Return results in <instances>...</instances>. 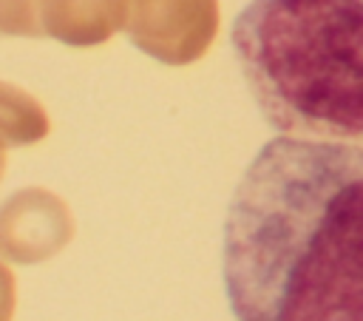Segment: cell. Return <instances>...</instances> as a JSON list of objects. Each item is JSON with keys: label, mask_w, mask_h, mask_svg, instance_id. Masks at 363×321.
Listing matches in <instances>:
<instances>
[{"label": "cell", "mask_w": 363, "mask_h": 321, "mask_svg": "<svg viewBox=\"0 0 363 321\" xmlns=\"http://www.w3.org/2000/svg\"><path fill=\"white\" fill-rule=\"evenodd\" d=\"M235 321H363V142L272 136L221 227Z\"/></svg>", "instance_id": "1"}, {"label": "cell", "mask_w": 363, "mask_h": 321, "mask_svg": "<svg viewBox=\"0 0 363 321\" xmlns=\"http://www.w3.org/2000/svg\"><path fill=\"white\" fill-rule=\"evenodd\" d=\"M230 45L275 134L363 142V0H250Z\"/></svg>", "instance_id": "2"}]
</instances>
